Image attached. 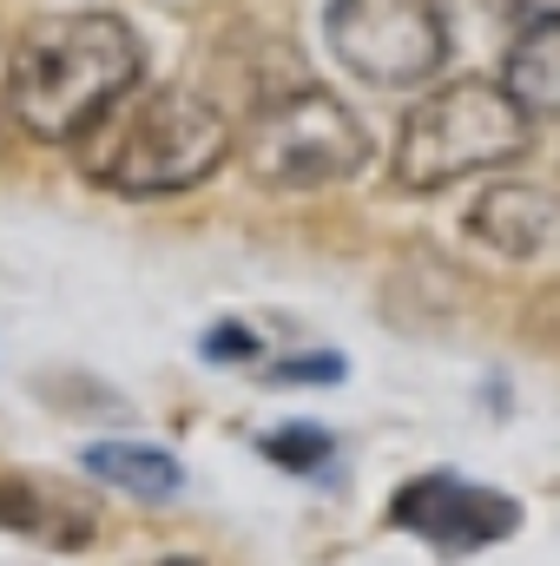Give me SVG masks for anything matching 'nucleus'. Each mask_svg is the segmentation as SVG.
Listing matches in <instances>:
<instances>
[{
	"mask_svg": "<svg viewBox=\"0 0 560 566\" xmlns=\"http://www.w3.org/2000/svg\"><path fill=\"white\" fill-rule=\"evenodd\" d=\"M535 139V119L501 93V80H448L409 106L396 133V185L448 191L495 165H515Z\"/></svg>",
	"mask_w": 560,
	"mask_h": 566,
	"instance_id": "nucleus-3",
	"label": "nucleus"
},
{
	"mask_svg": "<svg viewBox=\"0 0 560 566\" xmlns=\"http://www.w3.org/2000/svg\"><path fill=\"white\" fill-rule=\"evenodd\" d=\"M145 80V46L120 13H46L7 53V106L46 145H80Z\"/></svg>",
	"mask_w": 560,
	"mask_h": 566,
	"instance_id": "nucleus-1",
	"label": "nucleus"
},
{
	"mask_svg": "<svg viewBox=\"0 0 560 566\" xmlns=\"http://www.w3.org/2000/svg\"><path fill=\"white\" fill-rule=\"evenodd\" d=\"M501 13H521V20H541V13H560V0H495Z\"/></svg>",
	"mask_w": 560,
	"mask_h": 566,
	"instance_id": "nucleus-12",
	"label": "nucleus"
},
{
	"mask_svg": "<svg viewBox=\"0 0 560 566\" xmlns=\"http://www.w3.org/2000/svg\"><path fill=\"white\" fill-rule=\"evenodd\" d=\"M80 468H86L93 481L120 488V494H139V501H178V494H185L178 454H165V448H152V441H93V448L80 454Z\"/></svg>",
	"mask_w": 560,
	"mask_h": 566,
	"instance_id": "nucleus-9",
	"label": "nucleus"
},
{
	"mask_svg": "<svg viewBox=\"0 0 560 566\" xmlns=\"http://www.w3.org/2000/svg\"><path fill=\"white\" fill-rule=\"evenodd\" d=\"M178 7H205V0H178Z\"/></svg>",
	"mask_w": 560,
	"mask_h": 566,
	"instance_id": "nucleus-14",
	"label": "nucleus"
},
{
	"mask_svg": "<svg viewBox=\"0 0 560 566\" xmlns=\"http://www.w3.org/2000/svg\"><path fill=\"white\" fill-rule=\"evenodd\" d=\"M231 151V119L218 99L191 86H152L126 93L86 139H80V171L120 198H172L205 185Z\"/></svg>",
	"mask_w": 560,
	"mask_h": 566,
	"instance_id": "nucleus-2",
	"label": "nucleus"
},
{
	"mask_svg": "<svg viewBox=\"0 0 560 566\" xmlns=\"http://www.w3.org/2000/svg\"><path fill=\"white\" fill-rule=\"evenodd\" d=\"M323 46L376 93L428 86L448 66V0H330Z\"/></svg>",
	"mask_w": 560,
	"mask_h": 566,
	"instance_id": "nucleus-5",
	"label": "nucleus"
},
{
	"mask_svg": "<svg viewBox=\"0 0 560 566\" xmlns=\"http://www.w3.org/2000/svg\"><path fill=\"white\" fill-rule=\"evenodd\" d=\"M265 454H271V461H283L290 474H323L336 448H330V434H323L317 422H290L283 434H271V441H265Z\"/></svg>",
	"mask_w": 560,
	"mask_h": 566,
	"instance_id": "nucleus-10",
	"label": "nucleus"
},
{
	"mask_svg": "<svg viewBox=\"0 0 560 566\" xmlns=\"http://www.w3.org/2000/svg\"><path fill=\"white\" fill-rule=\"evenodd\" d=\"M158 566H198V560H158Z\"/></svg>",
	"mask_w": 560,
	"mask_h": 566,
	"instance_id": "nucleus-13",
	"label": "nucleus"
},
{
	"mask_svg": "<svg viewBox=\"0 0 560 566\" xmlns=\"http://www.w3.org/2000/svg\"><path fill=\"white\" fill-rule=\"evenodd\" d=\"M370 165V126L323 86H297L258 106L245 133V171L271 191H323Z\"/></svg>",
	"mask_w": 560,
	"mask_h": 566,
	"instance_id": "nucleus-4",
	"label": "nucleus"
},
{
	"mask_svg": "<svg viewBox=\"0 0 560 566\" xmlns=\"http://www.w3.org/2000/svg\"><path fill=\"white\" fill-rule=\"evenodd\" d=\"M390 527H403V534H416L422 547L462 560V554H488L508 534H521V501L488 488V481H468L455 468H428V474H409L396 488Z\"/></svg>",
	"mask_w": 560,
	"mask_h": 566,
	"instance_id": "nucleus-6",
	"label": "nucleus"
},
{
	"mask_svg": "<svg viewBox=\"0 0 560 566\" xmlns=\"http://www.w3.org/2000/svg\"><path fill=\"white\" fill-rule=\"evenodd\" d=\"M271 382H343V356L323 349V356H290V363H271Z\"/></svg>",
	"mask_w": 560,
	"mask_h": 566,
	"instance_id": "nucleus-11",
	"label": "nucleus"
},
{
	"mask_svg": "<svg viewBox=\"0 0 560 566\" xmlns=\"http://www.w3.org/2000/svg\"><path fill=\"white\" fill-rule=\"evenodd\" d=\"M468 238L508 264H548V258H560V191L535 185V178L488 185L468 205Z\"/></svg>",
	"mask_w": 560,
	"mask_h": 566,
	"instance_id": "nucleus-7",
	"label": "nucleus"
},
{
	"mask_svg": "<svg viewBox=\"0 0 560 566\" xmlns=\"http://www.w3.org/2000/svg\"><path fill=\"white\" fill-rule=\"evenodd\" d=\"M501 93L528 119H560V13L521 20L508 60H501Z\"/></svg>",
	"mask_w": 560,
	"mask_h": 566,
	"instance_id": "nucleus-8",
	"label": "nucleus"
}]
</instances>
